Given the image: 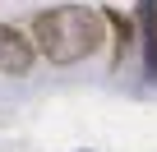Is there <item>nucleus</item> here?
<instances>
[{
	"mask_svg": "<svg viewBox=\"0 0 157 152\" xmlns=\"http://www.w3.org/2000/svg\"><path fill=\"white\" fill-rule=\"evenodd\" d=\"M28 37H33L42 60H51L56 69H69V65H83V60H93L102 51L106 19L93 5H51V9L33 14Z\"/></svg>",
	"mask_w": 157,
	"mask_h": 152,
	"instance_id": "1",
	"label": "nucleus"
},
{
	"mask_svg": "<svg viewBox=\"0 0 157 152\" xmlns=\"http://www.w3.org/2000/svg\"><path fill=\"white\" fill-rule=\"evenodd\" d=\"M37 65V46L23 28H10L0 23V74H10V79H28Z\"/></svg>",
	"mask_w": 157,
	"mask_h": 152,
	"instance_id": "2",
	"label": "nucleus"
},
{
	"mask_svg": "<svg viewBox=\"0 0 157 152\" xmlns=\"http://www.w3.org/2000/svg\"><path fill=\"white\" fill-rule=\"evenodd\" d=\"M134 28H139V55H143V79L157 83V0H134Z\"/></svg>",
	"mask_w": 157,
	"mask_h": 152,
	"instance_id": "3",
	"label": "nucleus"
},
{
	"mask_svg": "<svg viewBox=\"0 0 157 152\" xmlns=\"http://www.w3.org/2000/svg\"><path fill=\"white\" fill-rule=\"evenodd\" d=\"M102 19H106V32H111V69H120L125 55L139 46V28H134V19H125L120 9H102Z\"/></svg>",
	"mask_w": 157,
	"mask_h": 152,
	"instance_id": "4",
	"label": "nucleus"
}]
</instances>
